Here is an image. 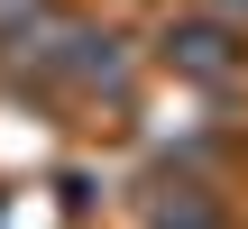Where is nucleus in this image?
<instances>
[{"instance_id": "nucleus-1", "label": "nucleus", "mask_w": 248, "mask_h": 229, "mask_svg": "<svg viewBox=\"0 0 248 229\" xmlns=\"http://www.w3.org/2000/svg\"><path fill=\"white\" fill-rule=\"evenodd\" d=\"M175 55H184V64H193L202 83H212V73H230V55H221V37H212V28H193V37H175Z\"/></svg>"}, {"instance_id": "nucleus-2", "label": "nucleus", "mask_w": 248, "mask_h": 229, "mask_svg": "<svg viewBox=\"0 0 248 229\" xmlns=\"http://www.w3.org/2000/svg\"><path fill=\"white\" fill-rule=\"evenodd\" d=\"M156 229H212L202 202H156Z\"/></svg>"}]
</instances>
